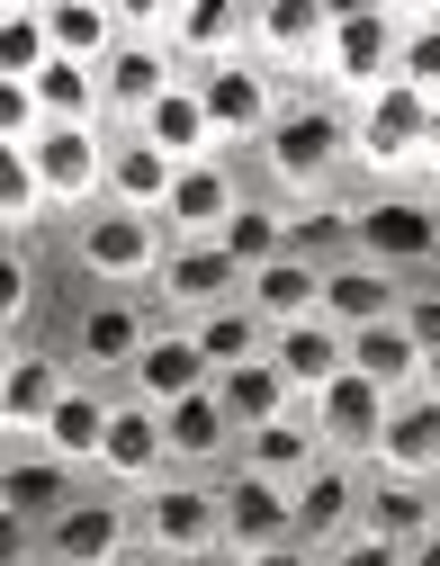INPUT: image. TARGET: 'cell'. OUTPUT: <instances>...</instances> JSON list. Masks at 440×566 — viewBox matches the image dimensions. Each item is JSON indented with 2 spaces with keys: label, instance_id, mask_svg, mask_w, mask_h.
Listing matches in <instances>:
<instances>
[{
  "label": "cell",
  "instance_id": "cell-1",
  "mask_svg": "<svg viewBox=\"0 0 440 566\" xmlns=\"http://www.w3.org/2000/svg\"><path fill=\"white\" fill-rule=\"evenodd\" d=\"M261 163H270L279 189L315 198L342 163H359V117L333 108V99H297V108H279V126L261 135Z\"/></svg>",
  "mask_w": 440,
  "mask_h": 566
},
{
  "label": "cell",
  "instance_id": "cell-2",
  "mask_svg": "<svg viewBox=\"0 0 440 566\" xmlns=\"http://www.w3.org/2000/svg\"><path fill=\"white\" fill-rule=\"evenodd\" d=\"M135 539L154 548L163 566H198L207 548H226V504H216V485L198 476H171L135 504Z\"/></svg>",
  "mask_w": 440,
  "mask_h": 566
},
{
  "label": "cell",
  "instance_id": "cell-3",
  "mask_svg": "<svg viewBox=\"0 0 440 566\" xmlns=\"http://www.w3.org/2000/svg\"><path fill=\"white\" fill-rule=\"evenodd\" d=\"M108 145L117 135H99V126H45L36 145H28V171H36V189H45V207H108Z\"/></svg>",
  "mask_w": 440,
  "mask_h": 566
},
{
  "label": "cell",
  "instance_id": "cell-4",
  "mask_svg": "<svg viewBox=\"0 0 440 566\" xmlns=\"http://www.w3.org/2000/svg\"><path fill=\"white\" fill-rule=\"evenodd\" d=\"M72 252H82V270H91V279H108L117 297H126V289H144V279H163V261H171L163 226H154V217H126V207H99V217H82Z\"/></svg>",
  "mask_w": 440,
  "mask_h": 566
},
{
  "label": "cell",
  "instance_id": "cell-5",
  "mask_svg": "<svg viewBox=\"0 0 440 566\" xmlns=\"http://www.w3.org/2000/svg\"><path fill=\"white\" fill-rule=\"evenodd\" d=\"M396 54H405V19L396 10H342L333 45H324V82L350 99H378L396 82Z\"/></svg>",
  "mask_w": 440,
  "mask_h": 566
},
{
  "label": "cell",
  "instance_id": "cell-6",
  "mask_svg": "<svg viewBox=\"0 0 440 566\" xmlns=\"http://www.w3.org/2000/svg\"><path fill=\"white\" fill-rule=\"evenodd\" d=\"M189 82H198V99H207L216 145H261V135L279 126V91H270V73H261L252 54L216 63V73H189Z\"/></svg>",
  "mask_w": 440,
  "mask_h": 566
},
{
  "label": "cell",
  "instance_id": "cell-7",
  "mask_svg": "<svg viewBox=\"0 0 440 566\" xmlns=\"http://www.w3.org/2000/svg\"><path fill=\"white\" fill-rule=\"evenodd\" d=\"M99 476L108 485H126L135 504L154 485H171L180 468H171V441H163V413L154 405H135V396H117V413H108V441H99Z\"/></svg>",
  "mask_w": 440,
  "mask_h": 566
},
{
  "label": "cell",
  "instance_id": "cell-8",
  "mask_svg": "<svg viewBox=\"0 0 440 566\" xmlns=\"http://www.w3.org/2000/svg\"><path fill=\"white\" fill-rule=\"evenodd\" d=\"M359 163L369 171H413L431 163V99L387 82L378 99H359Z\"/></svg>",
  "mask_w": 440,
  "mask_h": 566
},
{
  "label": "cell",
  "instance_id": "cell-9",
  "mask_svg": "<svg viewBox=\"0 0 440 566\" xmlns=\"http://www.w3.org/2000/svg\"><path fill=\"white\" fill-rule=\"evenodd\" d=\"M216 504H226V548L234 557H261V548L297 539V485H270V476L234 468V485H216Z\"/></svg>",
  "mask_w": 440,
  "mask_h": 566
},
{
  "label": "cell",
  "instance_id": "cell-10",
  "mask_svg": "<svg viewBox=\"0 0 440 566\" xmlns=\"http://www.w3.org/2000/svg\"><path fill=\"white\" fill-rule=\"evenodd\" d=\"M126 548H135V513L117 494H82L63 522H45L36 557H54V566H126Z\"/></svg>",
  "mask_w": 440,
  "mask_h": 566
},
{
  "label": "cell",
  "instance_id": "cell-11",
  "mask_svg": "<svg viewBox=\"0 0 440 566\" xmlns=\"http://www.w3.org/2000/svg\"><path fill=\"white\" fill-rule=\"evenodd\" d=\"M189 73H180V54L163 45V36H117V54L99 63V99H108V117H126V126H144V108H154L163 91H180Z\"/></svg>",
  "mask_w": 440,
  "mask_h": 566
},
{
  "label": "cell",
  "instance_id": "cell-12",
  "mask_svg": "<svg viewBox=\"0 0 440 566\" xmlns=\"http://www.w3.org/2000/svg\"><path fill=\"white\" fill-rule=\"evenodd\" d=\"M350 252L378 261V270H413V261L440 252V217H431V207H413V198H378V207H359Z\"/></svg>",
  "mask_w": 440,
  "mask_h": 566
},
{
  "label": "cell",
  "instance_id": "cell-13",
  "mask_svg": "<svg viewBox=\"0 0 440 566\" xmlns=\"http://www.w3.org/2000/svg\"><path fill=\"white\" fill-rule=\"evenodd\" d=\"M154 289H163V306H180V315L198 324V315H216V306L243 297V270H234L226 243H171V261H163Z\"/></svg>",
  "mask_w": 440,
  "mask_h": 566
},
{
  "label": "cell",
  "instance_id": "cell-14",
  "mask_svg": "<svg viewBox=\"0 0 440 566\" xmlns=\"http://www.w3.org/2000/svg\"><path fill=\"white\" fill-rule=\"evenodd\" d=\"M324 459H333V450H324V432H315V405H306V396L287 405L279 422L243 432V468H252V476H270V485H306Z\"/></svg>",
  "mask_w": 440,
  "mask_h": 566
},
{
  "label": "cell",
  "instance_id": "cell-15",
  "mask_svg": "<svg viewBox=\"0 0 440 566\" xmlns=\"http://www.w3.org/2000/svg\"><path fill=\"white\" fill-rule=\"evenodd\" d=\"M198 387H216V369H207V350H198V333L189 324H163L154 333V350L135 360V378H126V396L135 405H154V413H171L180 396H198Z\"/></svg>",
  "mask_w": 440,
  "mask_h": 566
},
{
  "label": "cell",
  "instance_id": "cell-16",
  "mask_svg": "<svg viewBox=\"0 0 440 566\" xmlns=\"http://www.w3.org/2000/svg\"><path fill=\"white\" fill-rule=\"evenodd\" d=\"M234 207H243V189H234V171H226V163H189V171L171 180L163 234H171V243H216V234L234 226Z\"/></svg>",
  "mask_w": 440,
  "mask_h": 566
},
{
  "label": "cell",
  "instance_id": "cell-17",
  "mask_svg": "<svg viewBox=\"0 0 440 566\" xmlns=\"http://www.w3.org/2000/svg\"><path fill=\"white\" fill-rule=\"evenodd\" d=\"M378 476H413V485H440V396H396L387 432H378Z\"/></svg>",
  "mask_w": 440,
  "mask_h": 566
},
{
  "label": "cell",
  "instance_id": "cell-18",
  "mask_svg": "<svg viewBox=\"0 0 440 566\" xmlns=\"http://www.w3.org/2000/svg\"><path fill=\"white\" fill-rule=\"evenodd\" d=\"M359 504H369V476L342 468V459H324V468L297 485V539H306V548H342V539L359 531Z\"/></svg>",
  "mask_w": 440,
  "mask_h": 566
},
{
  "label": "cell",
  "instance_id": "cell-19",
  "mask_svg": "<svg viewBox=\"0 0 440 566\" xmlns=\"http://www.w3.org/2000/svg\"><path fill=\"white\" fill-rule=\"evenodd\" d=\"M270 360H279V378H287V387H297V396L315 405V396H324V387L350 369V333H342V324H324V315H306V324H279V333H270Z\"/></svg>",
  "mask_w": 440,
  "mask_h": 566
},
{
  "label": "cell",
  "instance_id": "cell-20",
  "mask_svg": "<svg viewBox=\"0 0 440 566\" xmlns=\"http://www.w3.org/2000/svg\"><path fill=\"white\" fill-rule=\"evenodd\" d=\"M163 45L180 63H198V73H216V63H234L252 45V10H234V0H180L171 28H163Z\"/></svg>",
  "mask_w": 440,
  "mask_h": 566
},
{
  "label": "cell",
  "instance_id": "cell-21",
  "mask_svg": "<svg viewBox=\"0 0 440 566\" xmlns=\"http://www.w3.org/2000/svg\"><path fill=\"white\" fill-rule=\"evenodd\" d=\"M333 19H342V10H324V0H270V10H252V54H261V73H270V63H315V73H324Z\"/></svg>",
  "mask_w": 440,
  "mask_h": 566
},
{
  "label": "cell",
  "instance_id": "cell-22",
  "mask_svg": "<svg viewBox=\"0 0 440 566\" xmlns=\"http://www.w3.org/2000/svg\"><path fill=\"white\" fill-rule=\"evenodd\" d=\"M387 413H396V396H378L359 369H342V378L315 396V432H324V450H333V459H342V450H378Z\"/></svg>",
  "mask_w": 440,
  "mask_h": 566
},
{
  "label": "cell",
  "instance_id": "cell-23",
  "mask_svg": "<svg viewBox=\"0 0 440 566\" xmlns=\"http://www.w3.org/2000/svg\"><path fill=\"white\" fill-rule=\"evenodd\" d=\"M163 441H171V468L180 476H198V468H216V459H234V413H226V396L216 387H198V396H180L171 413H163Z\"/></svg>",
  "mask_w": 440,
  "mask_h": 566
},
{
  "label": "cell",
  "instance_id": "cell-24",
  "mask_svg": "<svg viewBox=\"0 0 440 566\" xmlns=\"http://www.w3.org/2000/svg\"><path fill=\"white\" fill-rule=\"evenodd\" d=\"M0 504H10V522H63L72 504H82V494H72V459H54V450H19V441H10Z\"/></svg>",
  "mask_w": 440,
  "mask_h": 566
},
{
  "label": "cell",
  "instance_id": "cell-25",
  "mask_svg": "<svg viewBox=\"0 0 440 566\" xmlns=\"http://www.w3.org/2000/svg\"><path fill=\"white\" fill-rule=\"evenodd\" d=\"M387 315H405V289H396L378 261H324V324L369 333V324H387Z\"/></svg>",
  "mask_w": 440,
  "mask_h": 566
},
{
  "label": "cell",
  "instance_id": "cell-26",
  "mask_svg": "<svg viewBox=\"0 0 440 566\" xmlns=\"http://www.w3.org/2000/svg\"><path fill=\"white\" fill-rule=\"evenodd\" d=\"M126 135H144L154 154H171L180 171L189 163H216L226 145H216V126H207V99H198V82H180V91H163L154 108H144V126H126Z\"/></svg>",
  "mask_w": 440,
  "mask_h": 566
},
{
  "label": "cell",
  "instance_id": "cell-27",
  "mask_svg": "<svg viewBox=\"0 0 440 566\" xmlns=\"http://www.w3.org/2000/svg\"><path fill=\"white\" fill-rule=\"evenodd\" d=\"M171 180H180V163L154 154L144 135H117V145H108V207H126V217H154V226H163Z\"/></svg>",
  "mask_w": 440,
  "mask_h": 566
},
{
  "label": "cell",
  "instance_id": "cell-28",
  "mask_svg": "<svg viewBox=\"0 0 440 566\" xmlns=\"http://www.w3.org/2000/svg\"><path fill=\"white\" fill-rule=\"evenodd\" d=\"M359 531H378V539H396V548H422V539L440 531V485H413V476H369Z\"/></svg>",
  "mask_w": 440,
  "mask_h": 566
},
{
  "label": "cell",
  "instance_id": "cell-29",
  "mask_svg": "<svg viewBox=\"0 0 440 566\" xmlns=\"http://www.w3.org/2000/svg\"><path fill=\"white\" fill-rule=\"evenodd\" d=\"M243 297H252V315H261L270 333H279V324H306V315H324V261L287 252V261H270V270L243 279Z\"/></svg>",
  "mask_w": 440,
  "mask_h": 566
},
{
  "label": "cell",
  "instance_id": "cell-30",
  "mask_svg": "<svg viewBox=\"0 0 440 566\" xmlns=\"http://www.w3.org/2000/svg\"><path fill=\"white\" fill-rule=\"evenodd\" d=\"M154 333H163V324L144 315L135 297H99V306L82 315V360H91V369H126V378H135V360L154 350Z\"/></svg>",
  "mask_w": 440,
  "mask_h": 566
},
{
  "label": "cell",
  "instance_id": "cell-31",
  "mask_svg": "<svg viewBox=\"0 0 440 566\" xmlns=\"http://www.w3.org/2000/svg\"><path fill=\"white\" fill-rule=\"evenodd\" d=\"M63 369L45 360V350H19L10 360V378H0V422H10V441H36L45 422H54V405H63Z\"/></svg>",
  "mask_w": 440,
  "mask_h": 566
},
{
  "label": "cell",
  "instance_id": "cell-32",
  "mask_svg": "<svg viewBox=\"0 0 440 566\" xmlns=\"http://www.w3.org/2000/svg\"><path fill=\"white\" fill-rule=\"evenodd\" d=\"M350 369L369 378L378 396H413V387H422V342L405 333V315H387V324H369V333H350Z\"/></svg>",
  "mask_w": 440,
  "mask_h": 566
},
{
  "label": "cell",
  "instance_id": "cell-33",
  "mask_svg": "<svg viewBox=\"0 0 440 566\" xmlns=\"http://www.w3.org/2000/svg\"><path fill=\"white\" fill-rule=\"evenodd\" d=\"M108 413H117V396H99V387H63V405H54V422L36 432V450H54V459H72V468H99Z\"/></svg>",
  "mask_w": 440,
  "mask_h": 566
},
{
  "label": "cell",
  "instance_id": "cell-34",
  "mask_svg": "<svg viewBox=\"0 0 440 566\" xmlns=\"http://www.w3.org/2000/svg\"><path fill=\"white\" fill-rule=\"evenodd\" d=\"M45 28H54V54L63 63H99L117 54V36H126V10H108V0H45Z\"/></svg>",
  "mask_w": 440,
  "mask_h": 566
},
{
  "label": "cell",
  "instance_id": "cell-35",
  "mask_svg": "<svg viewBox=\"0 0 440 566\" xmlns=\"http://www.w3.org/2000/svg\"><path fill=\"white\" fill-rule=\"evenodd\" d=\"M28 91H36V117H45V126H108V99H99V73H91V63H63V54H54Z\"/></svg>",
  "mask_w": 440,
  "mask_h": 566
},
{
  "label": "cell",
  "instance_id": "cell-36",
  "mask_svg": "<svg viewBox=\"0 0 440 566\" xmlns=\"http://www.w3.org/2000/svg\"><path fill=\"white\" fill-rule=\"evenodd\" d=\"M189 333H198V350H207V369H216V378H226V369H243V360H270V324L252 315V297H234V306L198 315Z\"/></svg>",
  "mask_w": 440,
  "mask_h": 566
},
{
  "label": "cell",
  "instance_id": "cell-37",
  "mask_svg": "<svg viewBox=\"0 0 440 566\" xmlns=\"http://www.w3.org/2000/svg\"><path fill=\"white\" fill-rule=\"evenodd\" d=\"M216 396H226L234 432H261V422H279L287 405H297V387L279 378V360H243V369H226V378H216Z\"/></svg>",
  "mask_w": 440,
  "mask_h": 566
},
{
  "label": "cell",
  "instance_id": "cell-38",
  "mask_svg": "<svg viewBox=\"0 0 440 566\" xmlns=\"http://www.w3.org/2000/svg\"><path fill=\"white\" fill-rule=\"evenodd\" d=\"M216 243L234 252V270H243V279H252V270H270V261H287V207L243 198V207H234V226L216 234Z\"/></svg>",
  "mask_w": 440,
  "mask_h": 566
},
{
  "label": "cell",
  "instance_id": "cell-39",
  "mask_svg": "<svg viewBox=\"0 0 440 566\" xmlns=\"http://www.w3.org/2000/svg\"><path fill=\"white\" fill-rule=\"evenodd\" d=\"M54 63V28H45V0H10V10H0V82H36Z\"/></svg>",
  "mask_w": 440,
  "mask_h": 566
},
{
  "label": "cell",
  "instance_id": "cell-40",
  "mask_svg": "<svg viewBox=\"0 0 440 566\" xmlns=\"http://www.w3.org/2000/svg\"><path fill=\"white\" fill-rule=\"evenodd\" d=\"M396 82H405V91H422V99L440 108V19H413V28H405V54H396Z\"/></svg>",
  "mask_w": 440,
  "mask_h": 566
},
{
  "label": "cell",
  "instance_id": "cell-41",
  "mask_svg": "<svg viewBox=\"0 0 440 566\" xmlns=\"http://www.w3.org/2000/svg\"><path fill=\"white\" fill-rule=\"evenodd\" d=\"M350 226H359V217H342L333 198H315V207H297V217H287V252H306V261H324L333 243H350Z\"/></svg>",
  "mask_w": 440,
  "mask_h": 566
},
{
  "label": "cell",
  "instance_id": "cell-42",
  "mask_svg": "<svg viewBox=\"0 0 440 566\" xmlns=\"http://www.w3.org/2000/svg\"><path fill=\"white\" fill-rule=\"evenodd\" d=\"M36 217H45V189H36L28 154H0V226H10V243H19V226H36Z\"/></svg>",
  "mask_w": 440,
  "mask_h": 566
},
{
  "label": "cell",
  "instance_id": "cell-43",
  "mask_svg": "<svg viewBox=\"0 0 440 566\" xmlns=\"http://www.w3.org/2000/svg\"><path fill=\"white\" fill-rule=\"evenodd\" d=\"M324 566H405V548L378 539V531H350L342 548H324Z\"/></svg>",
  "mask_w": 440,
  "mask_h": 566
},
{
  "label": "cell",
  "instance_id": "cell-44",
  "mask_svg": "<svg viewBox=\"0 0 440 566\" xmlns=\"http://www.w3.org/2000/svg\"><path fill=\"white\" fill-rule=\"evenodd\" d=\"M0 315H10V350H19V324H28V261H19V243L0 252Z\"/></svg>",
  "mask_w": 440,
  "mask_h": 566
},
{
  "label": "cell",
  "instance_id": "cell-45",
  "mask_svg": "<svg viewBox=\"0 0 440 566\" xmlns=\"http://www.w3.org/2000/svg\"><path fill=\"white\" fill-rule=\"evenodd\" d=\"M405 333L422 342V360L440 350V297H405Z\"/></svg>",
  "mask_w": 440,
  "mask_h": 566
},
{
  "label": "cell",
  "instance_id": "cell-46",
  "mask_svg": "<svg viewBox=\"0 0 440 566\" xmlns=\"http://www.w3.org/2000/svg\"><path fill=\"white\" fill-rule=\"evenodd\" d=\"M234 566H324L306 539H287V548H261V557H234Z\"/></svg>",
  "mask_w": 440,
  "mask_h": 566
},
{
  "label": "cell",
  "instance_id": "cell-47",
  "mask_svg": "<svg viewBox=\"0 0 440 566\" xmlns=\"http://www.w3.org/2000/svg\"><path fill=\"white\" fill-rule=\"evenodd\" d=\"M405 566H440V531H431L422 548H405Z\"/></svg>",
  "mask_w": 440,
  "mask_h": 566
},
{
  "label": "cell",
  "instance_id": "cell-48",
  "mask_svg": "<svg viewBox=\"0 0 440 566\" xmlns=\"http://www.w3.org/2000/svg\"><path fill=\"white\" fill-rule=\"evenodd\" d=\"M422 396H440V350H431V360H422Z\"/></svg>",
  "mask_w": 440,
  "mask_h": 566
},
{
  "label": "cell",
  "instance_id": "cell-49",
  "mask_svg": "<svg viewBox=\"0 0 440 566\" xmlns=\"http://www.w3.org/2000/svg\"><path fill=\"white\" fill-rule=\"evenodd\" d=\"M431 163H440V108H431Z\"/></svg>",
  "mask_w": 440,
  "mask_h": 566
},
{
  "label": "cell",
  "instance_id": "cell-50",
  "mask_svg": "<svg viewBox=\"0 0 440 566\" xmlns=\"http://www.w3.org/2000/svg\"><path fill=\"white\" fill-rule=\"evenodd\" d=\"M10 566H54V557H10Z\"/></svg>",
  "mask_w": 440,
  "mask_h": 566
}]
</instances>
